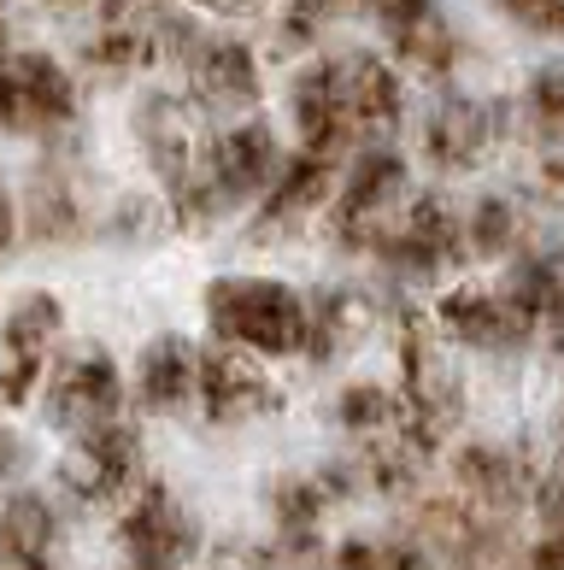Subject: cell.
<instances>
[{
  "mask_svg": "<svg viewBox=\"0 0 564 570\" xmlns=\"http://www.w3.org/2000/svg\"><path fill=\"white\" fill-rule=\"evenodd\" d=\"M206 324L224 347L254 358H295L306 353V294L283 277H212L206 283Z\"/></svg>",
  "mask_w": 564,
  "mask_h": 570,
  "instance_id": "6da1fadb",
  "label": "cell"
},
{
  "mask_svg": "<svg viewBox=\"0 0 564 570\" xmlns=\"http://www.w3.org/2000/svg\"><path fill=\"white\" fill-rule=\"evenodd\" d=\"M136 141H141V154H148L154 165V177L165 183V206H171V224L177 229H206V224H218V200H212V188H206L200 177V118L195 107H188L182 95H141V107H136Z\"/></svg>",
  "mask_w": 564,
  "mask_h": 570,
  "instance_id": "7a4b0ae2",
  "label": "cell"
},
{
  "mask_svg": "<svg viewBox=\"0 0 564 570\" xmlns=\"http://www.w3.org/2000/svg\"><path fill=\"white\" fill-rule=\"evenodd\" d=\"M400 435L417 459H435V448L458 430L465 417V389L458 371L447 365V353L435 347V324H424V312H400Z\"/></svg>",
  "mask_w": 564,
  "mask_h": 570,
  "instance_id": "3957f363",
  "label": "cell"
},
{
  "mask_svg": "<svg viewBox=\"0 0 564 570\" xmlns=\"http://www.w3.org/2000/svg\"><path fill=\"white\" fill-rule=\"evenodd\" d=\"M406 188H412L406 159L394 147H365L324 206L329 242L342 253H376V242L388 236V224L406 213Z\"/></svg>",
  "mask_w": 564,
  "mask_h": 570,
  "instance_id": "277c9868",
  "label": "cell"
},
{
  "mask_svg": "<svg viewBox=\"0 0 564 570\" xmlns=\"http://www.w3.org/2000/svg\"><path fill=\"white\" fill-rule=\"evenodd\" d=\"M118 553L130 570H188L200 553V523L171 494V482H141L118 518Z\"/></svg>",
  "mask_w": 564,
  "mask_h": 570,
  "instance_id": "5b68a950",
  "label": "cell"
},
{
  "mask_svg": "<svg viewBox=\"0 0 564 570\" xmlns=\"http://www.w3.org/2000/svg\"><path fill=\"white\" fill-rule=\"evenodd\" d=\"M77 118V82L53 53L12 48L0 59V130L12 136H53Z\"/></svg>",
  "mask_w": 564,
  "mask_h": 570,
  "instance_id": "8992f818",
  "label": "cell"
},
{
  "mask_svg": "<svg viewBox=\"0 0 564 570\" xmlns=\"http://www.w3.org/2000/svg\"><path fill=\"white\" fill-rule=\"evenodd\" d=\"M376 259L406 283H435L442 271H453L465 259V218H458L453 200H442V195H417V200H406V213L388 224V236L376 242Z\"/></svg>",
  "mask_w": 564,
  "mask_h": 570,
  "instance_id": "52a82bcc",
  "label": "cell"
},
{
  "mask_svg": "<svg viewBox=\"0 0 564 570\" xmlns=\"http://www.w3.org/2000/svg\"><path fill=\"white\" fill-rule=\"evenodd\" d=\"M435 335L476 353H512L541 335V318L512 288H447L435 301Z\"/></svg>",
  "mask_w": 564,
  "mask_h": 570,
  "instance_id": "ba28073f",
  "label": "cell"
},
{
  "mask_svg": "<svg viewBox=\"0 0 564 570\" xmlns=\"http://www.w3.org/2000/svg\"><path fill=\"white\" fill-rule=\"evenodd\" d=\"M141 476V435L130 424H100L82 430L71 441V453L59 459V489L77 505H112L118 494H130Z\"/></svg>",
  "mask_w": 564,
  "mask_h": 570,
  "instance_id": "9c48e42d",
  "label": "cell"
},
{
  "mask_svg": "<svg viewBox=\"0 0 564 570\" xmlns=\"http://www.w3.org/2000/svg\"><path fill=\"white\" fill-rule=\"evenodd\" d=\"M277 165H283L277 136H270V124H259V118L229 124V130L206 136V147H200V177H206V188H212L218 213L259 200L270 188V177H277Z\"/></svg>",
  "mask_w": 564,
  "mask_h": 570,
  "instance_id": "30bf717a",
  "label": "cell"
},
{
  "mask_svg": "<svg viewBox=\"0 0 564 570\" xmlns=\"http://www.w3.org/2000/svg\"><path fill=\"white\" fill-rule=\"evenodd\" d=\"M59 330H66L59 294L36 288V294H24V301L7 312V324H0V400H7V406H24V400L41 389Z\"/></svg>",
  "mask_w": 564,
  "mask_h": 570,
  "instance_id": "8fae6325",
  "label": "cell"
},
{
  "mask_svg": "<svg viewBox=\"0 0 564 570\" xmlns=\"http://www.w3.org/2000/svg\"><path fill=\"white\" fill-rule=\"evenodd\" d=\"M195 406H200L206 424H254V417L283 406V394L270 389V376L254 353L218 342V347H200Z\"/></svg>",
  "mask_w": 564,
  "mask_h": 570,
  "instance_id": "7c38bea8",
  "label": "cell"
},
{
  "mask_svg": "<svg viewBox=\"0 0 564 570\" xmlns=\"http://www.w3.org/2000/svg\"><path fill=\"white\" fill-rule=\"evenodd\" d=\"M535 489H541L535 464L517 448H506V441H465L453 453V494L465 505H476L483 518L524 512L535 500Z\"/></svg>",
  "mask_w": 564,
  "mask_h": 570,
  "instance_id": "4fadbf2b",
  "label": "cell"
},
{
  "mask_svg": "<svg viewBox=\"0 0 564 570\" xmlns=\"http://www.w3.org/2000/svg\"><path fill=\"white\" fill-rule=\"evenodd\" d=\"M123 406V371H118V358L107 347H82L71 353L66 365L53 371V383H48V417L59 430H100V424H112Z\"/></svg>",
  "mask_w": 564,
  "mask_h": 570,
  "instance_id": "5bb4252c",
  "label": "cell"
},
{
  "mask_svg": "<svg viewBox=\"0 0 564 570\" xmlns=\"http://www.w3.org/2000/svg\"><path fill=\"white\" fill-rule=\"evenodd\" d=\"M288 112H295V136L306 154L342 159L353 141V112H347V77L342 59H311L306 71H295L288 82Z\"/></svg>",
  "mask_w": 564,
  "mask_h": 570,
  "instance_id": "9a60e30c",
  "label": "cell"
},
{
  "mask_svg": "<svg viewBox=\"0 0 564 570\" xmlns=\"http://www.w3.org/2000/svg\"><path fill=\"white\" fill-rule=\"evenodd\" d=\"M506 136V107L499 100H471V95H447L442 107L424 118V159L435 171H476L494 141Z\"/></svg>",
  "mask_w": 564,
  "mask_h": 570,
  "instance_id": "2e32d148",
  "label": "cell"
},
{
  "mask_svg": "<svg viewBox=\"0 0 564 570\" xmlns=\"http://www.w3.org/2000/svg\"><path fill=\"white\" fill-rule=\"evenodd\" d=\"M177 66L188 71V95L212 112H247L259 100V59L236 36H206L200 30Z\"/></svg>",
  "mask_w": 564,
  "mask_h": 570,
  "instance_id": "e0dca14e",
  "label": "cell"
},
{
  "mask_svg": "<svg viewBox=\"0 0 564 570\" xmlns=\"http://www.w3.org/2000/svg\"><path fill=\"white\" fill-rule=\"evenodd\" d=\"M159 59V12H141V0H100L95 36L82 41V66L100 77H130Z\"/></svg>",
  "mask_w": 564,
  "mask_h": 570,
  "instance_id": "ac0fdd59",
  "label": "cell"
},
{
  "mask_svg": "<svg viewBox=\"0 0 564 570\" xmlns=\"http://www.w3.org/2000/svg\"><path fill=\"white\" fill-rule=\"evenodd\" d=\"M329 195H336V159L300 147V154H288L277 165V177H270V188L259 195L254 229L259 236H283V229H295L300 218L318 213V206H329Z\"/></svg>",
  "mask_w": 564,
  "mask_h": 570,
  "instance_id": "d6986e66",
  "label": "cell"
},
{
  "mask_svg": "<svg viewBox=\"0 0 564 570\" xmlns=\"http://www.w3.org/2000/svg\"><path fill=\"white\" fill-rule=\"evenodd\" d=\"M195 376H200V347H188L182 335H154L136 358V406L148 417H177L195 406Z\"/></svg>",
  "mask_w": 564,
  "mask_h": 570,
  "instance_id": "ffe728a7",
  "label": "cell"
},
{
  "mask_svg": "<svg viewBox=\"0 0 564 570\" xmlns=\"http://www.w3.org/2000/svg\"><path fill=\"white\" fill-rule=\"evenodd\" d=\"M265 505H270V523H277V553L283 559H318V530L329 518L336 494L324 489V476H277L265 489Z\"/></svg>",
  "mask_w": 564,
  "mask_h": 570,
  "instance_id": "44dd1931",
  "label": "cell"
},
{
  "mask_svg": "<svg viewBox=\"0 0 564 570\" xmlns=\"http://www.w3.org/2000/svg\"><path fill=\"white\" fill-rule=\"evenodd\" d=\"M24 236L41 247H71L89 236V213L66 165H41L30 177V200H24Z\"/></svg>",
  "mask_w": 564,
  "mask_h": 570,
  "instance_id": "7402d4cb",
  "label": "cell"
},
{
  "mask_svg": "<svg viewBox=\"0 0 564 570\" xmlns=\"http://www.w3.org/2000/svg\"><path fill=\"white\" fill-rule=\"evenodd\" d=\"M342 77H347V112H353V136L370 141V136H388L406 112V95H400V77H394L388 59L376 53H347L342 59Z\"/></svg>",
  "mask_w": 564,
  "mask_h": 570,
  "instance_id": "603a6c76",
  "label": "cell"
},
{
  "mask_svg": "<svg viewBox=\"0 0 564 570\" xmlns=\"http://www.w3.org/2000/svg\"><path fill=\"white\" fill-rule=\"evenodd\" d=\"M59 541V512L48 494L12 489L0 494V564L7 559H48Z\"/></svg>",
  "mask_w": 564,
  "mask_h": 570,
  "instance_id": "cb8c5ba5",
  "label": "cell"
},
{
  "mask_svg": "<svg viewBox=\"0 0 564 570\" xmlns=\"http://www.w3.org/2000/svg\"><path fill=\"white\" fill-rule=\"evenodd\" d=\"M365 324H370L365 294H353V288L311 294V301H306V353L324 365V358H336V353H347L353 342H359Z\"/></svg>",
  "mask_w": 564,
  "mask_h": 570,
  "instance_id": "d4e9b609",
  "label": "cell"
},
{
  "mask_svg": "<svg viewBox=\"0 0 564 570\" xmlns=\"http://www.w3.org/2000/svg\"><path fill=\"white\" fill-rule=\"evenodd\" d=\"M329 424L353 441H370V435H394L400 430V394L383 389V383H347L329 406Z\"/></svg>",
  "mask_w": 564,
  "mask_h": 570,
  "instance_id": "484cf974",
  "label": "cell"
},
{
  "mask_svg": "<svg viewBox=\"0 0 564 570\" xmlns=\"http://www.w3.org/2000/svg\"><path fill=\"white\" fill-rule=\"evenodd\" d=\"M429 547L417 535H347L324 570H429Z\"/></svg>",
  "mask_w": 564,
  "mask_h": 570,
  "instance_id": "4316f807",
  "label": "cell"
},
{
  "mask_svg": "<svg viewBox=\"0 0 564 570\" xmlns=\"http://www.w3.org/2000/svg\"><path fill=\"white\" fill-rule=\"evenodd\" d=\"M524 247V213L506 195H483L465 218V259H506Z\"/></svg>",
  "mask_w": 564,
  "mask_h": 570,
  "instance_id": "83f0119b",
  "label": "cell"
},
{
  "mask_svg": "<svg viewBox=\"0 0 564 570\" xmlns=\"http://www.w3.org/2000/svg\"><path fill=\"white\" fill-rule=\"evenodd\" d=\"M388 41H394V53H400V66H412L417 77H447V71L458 66V36L447 30L442 12L417 18L412 30L388 36Z\"/></svg>",
  "mask_w": 564,
  "mask_h": 570,
  "instance_id": "f1b7e54d",
  "label": "cell"
},
{
  "mask_svg": "<svg viewBox=\"0 0 564 570\" xmlns=\"http://www.w3.org/2000/svg\"><path fill=\"white\" fill-rule=\"evenodd\" d=\"M524 124L541 136L564 147V66H541L524 89Z\"/></svg>",
  "mask_w": 564,
  "mask_h": 570,
  "instance_id": "f546056e",
  "label": "cell"
},
{
  "mask_svg": "<svg viewBox=\"0 0 564 570\" xmlns=\"http://www.w3.org/2000/svg\"><path fill=\"white\" fill-rule=\"evenodd\" d=\"M342 7H347V0H288L277 41H283V48H311V41L329 30V18H336Z\"/></svg>",
  "mask_w": 564,
  "mask_h": 570,
  "instance_id": "4dcf8cb0",
  "label": "cell"
},
{
  "mask_svg": "<svg viewBox=\"0 0 564 570\" xmlns=\"http://www.w3.org/2000/svg\"><path fill=\"white\" fill-rule=\"evenodd\" d=\"M359 7H365L388 36H400V30L417 24V18H429V12H435V0H359Z\"/></svg>",
  "mask_w": 564,
  "mask_h": 570,
  "instance_id": "1f68e13d",
  "label": "cell"
},
{
  "mask_svg": "<svg viewBox=\"0 0 564 570\" xmlns=\"http://www.w3.org/2000/svg\"><path fill=\"white\" fill-rule=\"evenodd\" d=\"M112 236H118V242H154V236H159L154 206H148V200H123L118 218H112Z\"/></svg>",
  "mask_w": 564,
  "mask_h": 570,
  "instance_id": "d6a6232c",
  "label": "cell"
},
{
  "mask_svg": "<svg viewBox=\"0 0 564 570\" xmlns=\"http://www.w3.org/2000/svg\"><path fill=\"white\" fill-rule=\"evenodd\" d=\"M524 570H564V530H547L530 553H524Z\"/></svg>",
  "mask_w": 564,
  "mask_h": 570,
  "instance_id": "836d02e7",
  "label": "cell"
},
{
  "mask_svg": "<svg viewBox=\"0 0 564 570\" xmlns=\"http://www.w3.org/2000/svg\"><path fill=\"white\" fill-rule=\"evenodd\" d=\"M24 471H30V448L12 430H0V482H18Z\"/></svg>",
  "mask_w": 564,
  "mask_h": 570,
  "instance_id": "e575fe53",
  "label": "cell"
},
{
  "mask_svg": "<svg viewBox=\"0 0 564 570\" xmlns=\"http://www.w3.org/2000/svg\"><path fill=\"white\" fill-rule=\"evenodd\" d=\"M535 505H541V518H547V530H564V476L541 482V489H535Z\"/></svg>",
  "mask_w": 564,
  "mask_h": 570,
  "instance_id": "d590c367",
  "label": "cell"
},
{
  "mask_svg": "<svg viewBox=\"0 0 564 570\" xmlns=\"http://www.w3.org/2000/svg\"><path fill=\"white\" fill-rule=\"evenodd\" d=\"M12 247H18V206L0 195V265L12 259Z\"/></svg>",
  "mask_w": 564,
  "mask_h": 570,
  "instance_id": "8d00e7d4",
  "label": "cell"
},
{
  "mask_svg": "<svg viewBox=\"0 0 564 570\" xmlns=\"http://www.w3.org/2000/svg\"><path fill=\"white\" fill-rule=\"evenodd\" d=\"M541 335L553 342V353H564V288H558V301L547 306V318H541Z\"/></svg>",
  "mask_w": 564,
  "mask_h": 570,
  "instance_id": "74e56055",
  "label": "cell"
},
{
  "mask_svg": "<svg viewBox=\"0 0 564 570\" xmlns=\"http://www.w3.org/2000/svg\"><path fill=\"white\" fill-rule=\"evenodd\" d=\"M541 188H547V195H564V154H553L547 165H541Z\"/></svg>",
  "mask_w": 564,
  "mask_h": 570,
  "instance_id": "f35d334b",
  "label": "cell"
},
{
  "mask_svg": "<svg viewBox=\"0 0 564 570\" xmlns=\"http://www.w3.org/2000/svg\"><path fill=\"white\" fill-rule=\"evenodd\" d=\"M200 7H212V12H254V7H265V0H200Z\"/></svg>",
  "mask_w": 564,
  "mask_h": 570,
  "instance_id": "ab89813d",
  "label": "cell"
},
{
  "mask_svg": "<svg viewBox=\"0 0 564 570\" xmlns=\"http://www.w3.org/2000/svg\"><path fill=\"white\" fill-rule=\"evenodd\" d=\"M0 570H59V564H53V553H48V559H7Z\"/></svg>",
  "mask_w": 564,
  "mask_h": 570,
  "instance_id": "60d3db41",
  "label": "cell"
},
{
  "mask_svg": "<svg viewBox=\"0 0 564 570\" xmlns=\"http://www.w3.org/2000/svg\"><path fill=\"white\" fill-rule=\"evenodd\" d=\"M547 36H564V0H558V12H553V30Z\"/></svg>",
  "mask_w": 564,
  "mask_h": 570,
  "instance_id": "b9f144b4",
  "label": "cell"
},
{
  "mask_svg": "<svg viewBox=\"0 0 564 570\" xmlns=\"http://www.w3.org/2000/svg\"><path fill=\"white\" fill-rule=\"evenodd\" d=\"M48 7H77V0H48Z\"/></svg>",
  "mask_w": 564,
  "mask_h": 570,
  "instance_id": "7bdbcfd3",
  "label": "cell"
}]
</instances>
